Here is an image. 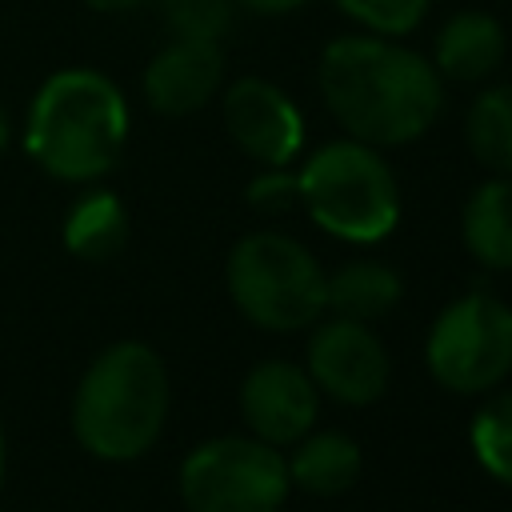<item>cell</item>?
Wrapping results in <instances>:
<instances>
[{
  "label": "cell",
  "mask_w": 512,
  "mask_h": 512,
  "mask_svg": "<svg viewBox=\"0 0 512 512\" xmlns=\"http://www.w3.org/2000/svg\"><path fill=\"white\" fill-rule=\"evenodd\" d=\"M224 80V52L212 40L164 44L144 68V100L160 116H188L204 108Z\"/></svg>",
  "instance_id": "cell-11"
},
{
  "label": "cell",
  "mask_w": 512,
  "mask_h": 512,
  "mask_svg": "<svg viewBox=\"0 0 512 512\" xmlns=\"http://www.w3.org/2000/svg\"><path fill=\"white\" fill-rule=\"evenodd\" d=\"M308 376L340 404H372L388 388V352L364 320H324L308 340Z\"/></svg>",
  "instance_id": "cell-8"
},
{
  "label": "cell",
  "mask_w": 512,
  "mask_h": 512,
  "mask_svg": "<svg viewBox=\"0 0 512 512\" xmlns=\"http://www.w3.org/2000/svg\"><path fill=\"white\" fill-rule=\"evenodd\" d=\"M312 220L352 244L384 240L400 220V188L384 156L364 140H332L296 176Z\"/></svg>",
  "instance_id": "cell-4"
},
{
  "label": "cell",
  "mask_w": 512,
  "mask_h": 512,
  "mask_svg": "<svg viewBox=\"0 0 512 512\" xmlns=\"http://www.w3.org/2000/svg\"><path fill=\"white\" fill-rule=\"evenodd\" d=\"M360 476V448L344 432L300 436V448L288 460V480L312 496H340Z\"/></svg>",
  "instance_id": "cell-13"
},
{
  "label": "cell",
  "mask_w": 512,
  "mask_h": 512,
  "mask_svg": "<svg viewBox=\"0 0 512 512\" xmlns=\"http://www.w3.org/2000/svg\"><path fill=\"white\" fill-rule=\"evenodd\" d=\"M160 12L176 40L220 44V36L236 20V0H160Z\"/></svg>",
  "instance_id": "cell-19"
},
{
  "label": "cell",
  "mask_w": 512,
  "mask_h": 512,
  "mask_svg": "<svg viewBox=\"0 0 512 512\" xmlns=\"http://www.w3.org/2000/svg\"><path fill=\"white\" fill-rule=\"evenodd\" d=\"M168 416V372L164 360L140 344L120 340L104 348L72 396V432L100 460L144 456Z\"/></svg>",
  "instance_id": "cell-3"
},
{
  "label": "cell",
  "mask_w": 512,
  "mask_h": 512,
  "mask_svg": "<svg viewBox=\"0 0 512 512\" xmlns=\"http://www.w3.org/2000/svg\"><path fill=\"white\" fill-rule=\"evenodd\" d=\"M288 460L256 436H216L180 464L188 512H276L288 496Z\"/></svg>",
  "instance_id": "cell-6"
},
{
  "label": "cell",
  "mask_w": 512,
  "mask_h": 512,
  "mask_svg": "<svg viewBox=\"0 0 512 512\" xmlns=\"http://www.w3.org/2000/svg\"><path fill=\"white\" fill-rule=\"evenodd\" d=\"M428 372L452 392H488L512 372V308L492 292L448 304L428 332Z\"/></svg>",
  "instance_id": "cell-7"
},
{
  "label": "cell",
  "mask_w": 512,
  "mask_h": 512,
  "mask_svg": "<svg viewBox=\"0 0 512 512\" xmlns=\"http://www.w3.org/2000/svg\"><path fill=\"white\" fill-rule=\"evenodd\" d=\"M92 12H104V16H116V12H136L144 8L148 0H84Z\"/></svg>",
  "instance_id": "cell-23"
},
{
  "label": "cell",
  "mask_w": 512,
  "mask_h": 512,
  "mask_svg": "<svg viewBox=\"0 0 512 512\" xmlns=\"http://www.w3.org/2000/svg\"><path fill=\"white\" fill-rule=\"evenodd\" d=\"M8 140H12V120H8V112H4V104H0V152L8 148Z\"/></svg>",
  "instance_id": "cell-24"
},
{
  "label": "cell",
  "mask_w": 512,
  "mask_h": 512,
  "mask_svg": "<svg viewBox=\"0 0 512 512\" xmlns=\"http://www.w3.org/2000/svg\"><path fill=\"white\" fill-rule=\"evenodd\" d=\"M464 244L488 268H512V176L488 180L468 196Z\"/></svg>",
  "instance_id": "cell-14"
},
{
  "label": "cell",
  "mask_w": 512,
  "mask_h": 512,
  "mask_svg": "<svg viewBox=\"0 0 512 512\" xmlns=\"http://www.w3.org/2000/svg\"><path fill=\"white\" fill-rule=\"evenodd\" d=\"M236 308L268 332L308 328L324 312V272L304 244L284 232H252L228 256Z\"/></svg>",
  "instance_id": "cell-5"
},
{
  "label": "cell",
  "mask_w": 512,
  "mask_h": 512,
  "mask_svg": "<svg viewBox=\"0 0 512 512\" xmlns=\"http://www.w3.org/2000/svg\"><path fill=\"white\" fill-rule=\"evenodd\" d=\"M500 60H504V28L488 12H472V8L456 12L436 32L432 68L440 72V80L472 84V80L492 76L500 68Z\"/></svg>",
  "instance_id": "cell-12"
},
{
  "label": "cell",
  "mask_w": 512,
  "mask_h": 512,
  "mask_svg": "<svg viewBox=\"0 0 512 512\" xmlns=\"http://www.w3.org/2000/svg\"><path fill=\"white\" fill-rule=\"evenodd\" d=\"M296 200H300V184H296V176H288L284 168H268L264 176H256V180L248 184V204H252L256 212L276 216V212H288Z\"/></svg>",
  "instance_id": "cell-21"
},
{
  "label": "cell",
  "mask_w": 512,
  "mask_h": 512,
  "mask_svg": "<svg viewBox=\"0 0 512 512\" xmlns=\"http://www.w3.org/2000/svg\"><path fill=\"white\" fill-rule=\"evenodd\" d=\"M320 96L328 112L372 148L424 136L444 104V80L396 36H340L320 56Z\"/></svg>",
  "instance_id": "cell-1"
},
{
  "label": "cell",
  "mask_w": 512,
  "mask_h": 512,
  "mask_svg": "<svg viewBox=\"0 0 512 512\" xmlns=\"http://www.w3.org/2000/svg\"><path fill=\"white\" fill-rule=\"evenodd\" d=\"M304 4L308 0H236V8H248L256 16H284V12H296Z\"/></svg>",
  "instance_id": "cell-22"
},
{
  "label": "cell",
  "mask_w": 512,
  "mask_h": 512,
  "mask_svg": "<svg viewBox=\"0 0 512 512\" xmlns=\"http://www.w3.org/2000/svg\"><path fill=\"white\" fill-rule=\"evenodd\" d=\"M472 452L476 460L512 488V392L492 396L472 420Z\"/></svg>",
  "instance_id": "cell-18"
},
{
  "label": "cell",
  "mask_w": 512,
  "mask_h": 512,
  "mask_svg": "<svg viewBox=\"0 0 512 512\" xmlns=\"http://www.w3.org/2000/svg\"><path fill=\"white\" fill-rule=\"evenodd\" d=\"M0 480H4V428H0Z\"/></svg>",
  "instance_id": "cell-25"
},
{
  "label": "cell",
  "mask_w": 512,
  "mask_h": 512,
  "mask_svg": "<svg viewBox=\"0 0 512 512\" xmlns=\"http://www.w3.org/2000/svg\"><path fill=\"white\" fill-rule=\"evenodd\" d=\"M432 0H336L344 16H352L364 32L376 36H404L428 16Z\"/></svg>",
  "instance_id": "cell-20"
},
{
  "label": "cell",
  "mask_w": 512,
  "mask_h": 512,
  "mask_svg": "<svg viewBox=\"0 0 512 512\" xmlns=\"http://www.w3.org/2000/svg\"><path fill=\"white\" fill-rule=\"evenodd\" d=\"M240 412L256 440L296 444L316 420V384L288 360H264L240 384Z\"/></svg>",
  "instance_id": "cell-10"
},
{
  "label": "cell",
  "mask_w": 512,
  "mask_h": 512,
  "mask_svg": "<svg viewBox=\"0 0 512 512\" xmlns=\"http://www.w3.org/2000/svg\"><path fill=\"white\" fill-rule=\"evenodd\" d=\"M224 128L244 156L268 168H284L304 144L300 108L260 76H244L224 92Z\"/></svg>",
  "instance_id": "cell-9"
},
{
  "label": "cell",
  "mask_w": 512,
  "mask_h": 512,
  "mask_svg": "<svg viewBox=\"0 0 512 512\" xmlns=\"http://www.w3.org/2000/svg\"><path fill=\"white\" fill-rule=\"evenodd\" d=\"M404 284L388 264L376 260H356L344 264L332 280H324V308L348 320H376L396 308Z\"/></svg>",
  "instance_id": "cell-16"
},
{
  "label": "cell",
  "mask_w": 512,
  "mask_h": 512,
  "mask_svg": "<svg viewBox=\"0 0 512 512\" xmlns=\"http://www.w3.org/2000/svg\"><path fill=\"white\" fill-rule=\"evenodd\" d=\"M128 240V212L120 196L92 188L64 216V248L80 260H112Z\"/></svg>",
  "instance_id": "cell-15"
},
{
  "label": "cell",
  "mask_w": 512,
  "mask_h": 512,
  "mask_svg": "<svg viewBox=\"0 0 512 512\" xmlns=\"http://www.w3.org/2000/svg\"><path fill=\"white\" fill-rule=\"evenodd\" d=\"M128 140V104L96 68L52 72L24 116L28 156L56 180L88 184L112 172Z\"/></svg>",
  "instance_id": "cell-2"
},
{
  "label": "cell",
  "mask_w": 512,
  "mask_h": 512,
  "mask_svg": "<svg viewBox=\"0 0 512 512\" xmlns=\"http://www.w3.org/2000/svg\"><path fill=\"white\" fill-rule=\"evenodd\" d=\"M464 136H468L472 156L484 168L512 176V84L484 88L472 100L468 120H464Z\"/></svg>",
  "instance_id": "cell-17"
}]
</instances>
